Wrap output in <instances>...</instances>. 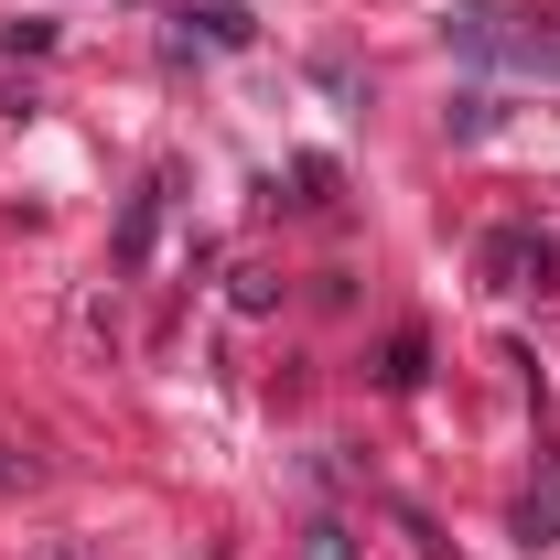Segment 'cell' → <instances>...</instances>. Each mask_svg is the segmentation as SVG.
Instances as JSON below:
<instances>
[{
	"mask_svg": "<svg viewBox=\"0 0 560 560\" xmlns=\"http://www.w3.org/2000/svg\"><path fill=\"white\" fill-rule=\"evenodd\" d=\"M528 55H539V44H528ZM539 66H560V44H550V55H539Z\"/></svg>",
	"mask_w": 560,
	"mask_h": 560,
	"instance_id": "cell-3",
	"label": "cell"
},
{
	"mask_svg": "<svg viewBox=\"0 0 560 560\" xmlns=\"http://www.w3.org/2000/svg\"><path fill=\"white\" fill-rule=\"evenodd\" d=\"M302 560H355V528L346 517H313V528H302Z\"/></svg>",
	"mask_w": 560,
	"mask_h": 560,
	"instance_id": "cell-2",
	"label": "cell"
},
{
	"mask_svg": "<svg viewBox=\"0 0 560 560\" xmlns=\"http://www.w3.org/2000/svg\"><path fill=\"white\" fill-rule=\"evenodd\" d=\"M550 270H560V248L539 237V226H495L486 237V280L495 291H550Z\"/></svg>",
	"mask_w": 560,
	"mask_h": 560,
	"instance_id": "cell-1",
	"label": "cell"
}]
</instances>
